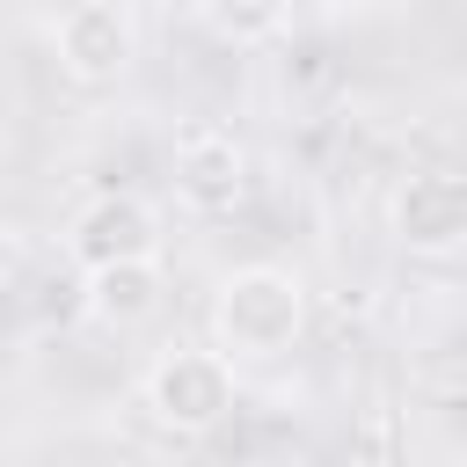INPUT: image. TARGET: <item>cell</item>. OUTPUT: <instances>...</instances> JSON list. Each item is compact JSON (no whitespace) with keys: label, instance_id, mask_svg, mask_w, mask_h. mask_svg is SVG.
Returning a JSON list of instances; mask_svg holds the SVG:
<instances>
[{"label":"cell","instance_id":"cell-3","mask_svg":"<svg viewBox=\"0 0 467 467\" xmlns=\"http://www.w3.org/2000/svg\"><path fill=\"white\" fill-rule=\"evenodd\" d=\"M161 204L153 197H139V190H102V197H88L80 212H73V234H66V248L80 255V270H102V263H146V255H161Z\"/></svg>","mask_w":467,"mask_h":467},{"label":"cell","instance_id":"cell-2","mask_svg":"<svg viewBox=\"0 0 467 467\" xmlns=\"http://www.w3.org/2000/svg\"><path fill=\"white\" fill-rule=\"evenodd\" d=\"M146 409H153V423H168L182 438L226 423V409H234V358L226 350H168L146 372Z\"/></svg>","mask_w":467,"mask_h":467},{"label":"cell","instance_id":"cell-8","mask_svg":"<svg viewBox=\"0 0 467 467\" xmlns=\"http://www.w3.org/2000/svg\"><path fill=\"white\" fill-rule=\"evenodd\" d=\"M197 15H204L212 36H226V44H263V36L285 29L292 0H197Z\"/></svg>","mask_w":467,"mask_h":467},{"label":"cell","instance_id":"cell-7","mask_svg":"<svg viewBox=\"0 0 467 467\" xmlns=\"http://www.w3.org/2000/svg\"><path fill=\"white\" fill-rule=\"evenodd\" d=\"M161 292H168V277H161V255H146V263H102V270H88V314H95L102 328H139V321H153V314H161Z\"/></svg>","mask_w":467,"mask_h":467},{"label":"cell","instance_id":"cell-6","mask_svg":"<svg viewBox=\"0 0 467 467\" xmlns=\"http://www.w3.org/2000/svg\"><path fill=\"white\" fill-rule=\"evenodd\" d=\"M248 190V153L226 124H190L175 139V197L190 212H234Z\"/></svg>","mask_w":467,"mask_h":467},{"label":"cell","instance_id":"cell-5","mask_svg":"<svg viewBox=\"0 0 467 467\" xmlns=\"http://www.w3.org/2000/svg\"><path fill=\"white\" fill-rule=\"evenodd\" d=\"M131 51H139V29H131V15L117 0H73L58 15V66H66V80L109 88L131 66Z\"/></svg>","mask_w":467,"mask_h":467},{"label":"cell","instance_id":"cell-1","mask_svg":"<svg viewBox=\"0 0 467 467\" xmlns=\"http://www.w3.org/2000/svg\"><path fill=\"white\" fill-rule=\"evenodd\" d=\"M306 328V285L277 263H248L212 299V343L226 358H285Z\"/></svg>","mask_w":467,"mask_h":467},{"label":"cell","instance_id":"cell-4","mask_svg":"<svg viewBox=\"0 0 467 467\" xmlns=\"http://www.w3.org/2000/svg\"><path fill=\"white\" fill-rule=\"evenodd\" d=\"M387 226L401 248L416 255H445L467 241V168H416L394 204H387Z\"/></svg>","mask_w":467,"mask_h":467}]
</instances>
